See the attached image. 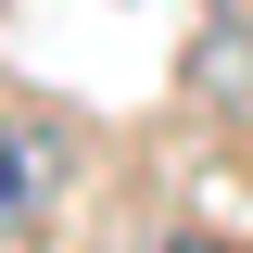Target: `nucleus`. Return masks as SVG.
Listing matches in <instances>:
<instances>
[{"instance_id":"obj_1","label":"nucleus","mask_w":253,"mask_h":253,"mask_svg":"<svg viewBox=\"0 0 253 253\" xmlns=\"http://www.w3.org/2000/svg\"><path fill=\"white\" fill-rule=\"evenodd\" d=\"M51 190H63V139L26 126V114H0V241H26L51 215Z\"/></svg>"}]
</instances>
